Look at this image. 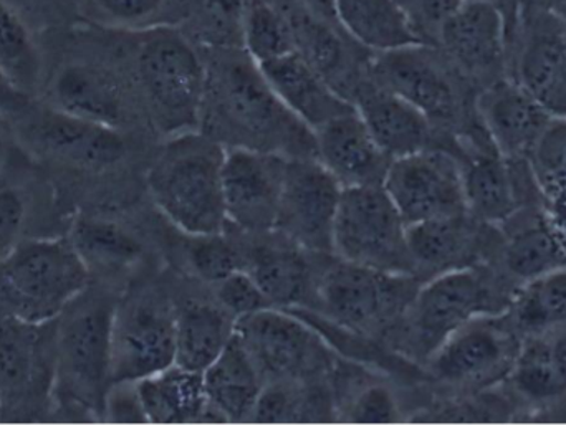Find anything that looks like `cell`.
Returning <instances> with one entry per match:
<instances>
[{
    "label": "cell",
    "instance_id": "obj_1",
    "mask_svg": "<svg viewBox=\"0 0 566 425\" xmlns=\"http://www.w3.org/2000/svg\"><path fill=\"white\" fill-rule=\"evenodd\" d=\"M201 53L206 88L199 131L226 148L315 158L312 129L283 105L259 63L244 49H209Z\"/></svg>",
    "mask_w": 566,
    "mask_h": 425
},
{
    "label": "cell",
    "instance_id": "obj_2",
    "mask_svg": "<svg viewBox=\"0 0 566 425\" xmlns=\"http://www.w3.org/2000/svg\"><path fill=\"white\" fill-rule=\"evenodd\" d=\"M113 36L148 121L169 138L198 131L206 88L201 50L169 25L113 30Z\"/></svg>",
    "mask_w": 566,
    "mask_h": 425
},
{
    "label": "cell",
    "instance_id": "obj_3",
    "mask_svg": "<svg viewBox=\"0 0 566 425\" xmlns=\"http://www.w3.org/2000/svg\"><path fill=\"white\" fill-rule=\"evenodd\" d=\"M226 146L202 131L171 136L148 172L156 208L186 235L222 234Z\"/></svg>",
    "mask_w": 566,
    "mask_h": 425
},
{
    "label": "cell",
    "instance_id": "obj_4",
    "mask_svg": "<svg viewBox=\"0 0 566 425\" xmlns=\"http://www.w3.org/2000/svg\"><path fill=\"white\" fill-rule=\"evenodd\" d=\"M517 291L488 264L446 272L422 281L399 327L402 357L424 364L469 321L502 314Z\"/></svg>",
    "mask_w": 566,
    "mask_h": 425
},
{
    "label": "cell",
    "instance_id": "obj_5",
    "mask_svg": "<svg viewBox=\"0 0 566 425\" xmlns=\"http://www.w3.org/2000/svg\"><path fill=\"white\" fill-rule=\"evenodd\" d=\"M118 304L86 288L56 320L55 401L103 421L113 386V323Z\"/></svg>",
    "mask_w": 566,
    "mask_h": 425
},
{
    "label": "cell",
    "instance_id": "obj_6",
    "mask_svg": "<svg viewBox=\"0 0 566 425\" xmlns=\"http://www.w3.org/2000/svg\"><path fill=\"white\" fill-rule=\"evenodd\" d=\"M369 75L419 109L438 131L461 135L479 123L478 89L438 45L415 43L375 53Z\"/></svg>",
    "mask_w": 566,
    "mask_h": 425
},
{
    "label": "cell",
    "instance_id": "obj_7",
    "mask_svg": "<svg viewBox=\"0 0 566 425\" xmlns=\"http://www.w3.org/2000/svg\"><path fill=\"white\" fill-rule=\"evenodd\" d=\"M90 277L69 238L20 242L0 262V315L52 323L90 287Z\"/></svg>",
    "mask_w": 566,
    "mask_h": 425
},
{
    "label": "cell",
    "instance_id": "obj_8",
    "mask_svg": "<svg viewBox=\"0 0 566 425\" xmlns=\"http://www.w3.org/2000/svg\"><path fill=\"white\" fill-rule=\"evenodd\" d=\"M522 340L507 310L481 315L452 333L422 366L441 400L481 393L507 381Z\"/></svg>",
    "mask_w": 566,
    "mask_h": 425
},
{
    "label": "cell",
    "instance_id": "obj_9",
    "mask_svg": "<svg viewBox=\"0 0 566 425\" xmlns=\"http://www.w3.org/2000/svg\"><path fill=\"white\" fill-rule=\"evenodd\" d=\"M421 284L416 275L376 270L338 258L316 278L313 295L318 308L313 310L348 330L376 338L401 323Z\"/></svg>",
    "mask_w": 566,
    "mask_h": 425
},
{
    "label": "cell",
    "instance_id": "obj_10",
    "mask_svg": "<svg viewBox=\"0 0 566 425\" xmlns=\"http://www.w3.org/2000/svg\"><path fill=\"white\" fill-rule=\"evenodd\" d=\"M55 333L52 323L0 315V423H35L55 403Z\"/></svg>",
    "mask_w": 566,
    "mask_h": 425
},
{
    "label": "cell",
    "instance_id": "obj_11",
    "mask_svg": "<svg viewBox=\"0 0 566 425\" xmlns=\"http://www.w3.org/2000/svg\"><path fill=\"white\" fill-rule=\"evenodd\" d=\"M406 229L382 185L343 188L333 225V255L376 270L415 275Z\"/></svg>",
    "mask_w": 566,
    "mask_h": 425
},
{
    "label": "cell",
    "instance_id": "obj_12",
    "mask_svg": "<svg viewBox=\"0 0 566 425\" xmlns=\"http://www.w3.org/2000/svg\"><path fill=\"white\" fill-rule=\"evenodd\" d=\"M235 334L265 384L308 383L328 373L335 363V351L326 341L305 320L282 308H265L241 318Z\"/></svg>",
    "mask_w": 566,
    "mask_h": 425
},
{
    "label": "cell",
    "instance_id": "obj_13",
    "mask_svg": "<svg viewBox=\"0 0 566 425\" xmlns=\"http://www.w3.org/2000/svg\"><path fill=\"white\" fill-rule=\"evenodd\" d=\"M507 76L552 115L566 118V20L538 0H522L509 40Z\"/></svg>",
    "mask_w": 566,
    "mask_h": 425
},
{
    "label": "cell",
    "instance_id": "obj_14",
    "mask_svg": "<svg viewBox=\"0 0 566 425\" xmlns=\"http://www.w3.org/2000/svg\"><path fill=\"white\" fill-rule=\"evenodd\" d=\"M382 188L406 225L469 212L461 166L446 146L392 159Z\"/></svg>",
    "mask_w": 566,
    "mask_h": 425
},
{
    "label": "cell",
    "instance_id": "obj_15",
    "mask_svg": "<svg viewBox=\"0 0 566 425\" xmlns=\"http://www.w3.org/2000/svg\"><path fill=\"white\" fill-rule=\"evenodd\" d=\"M282 13L293 50L325 78L336 93L353 103L358 86L368 78L375 53L359 45L339 25L302 0H271Z\"/></svg>",
    "mask_w": 566,
    "mask_h": 425
},
{
    "label": "cell",
    "instance_id": "obj_16",
    "mask_svg": "<svg viewBox=\"0 0 566 425\" xmlns=\"http://www.w3.org/2000/svg\"><path fill=\"white\" fill-rule=\"evenodd\" d=\"M176 363V307L143 294L116 307L113 384L138 383Z\"/></svg>",
    "mask_w": 566,
    "mask_h": 425
},
{
    "label": "cell",
    "instance_id": "obj_17",
    "mask_svg": "<svg viewBox=\"0 0 566 425\" xmlns=\"http://www.w3.org/2000/svg\"><path fill=\"white\" fill-rule=\"evenodd\" d=\"M102 30L108 62H72L63 66L50 88L52 106L76 118L122 128L132 113L143 115V109L112 30Z\"/></svg>",
    "mask_w": 566,
    "mask_h": 425
},
{
    "label": "cell",
    "instance_id": "obj_18",
    "mask_svg": "<svg viewBox=\"0 0 566 425\" xmlns=\"http://www.w3.org/2000/svg\"><path fill=\"white\" fill-rule=\"evenodd\" d=\"M343 185L315 158L286 159L275 231L308 254L333 255Z\"/></svg>",
    "mask_w": 566,
    "mask_h": 425
},
{
    "label": "cell",
    "instance_id": "obj_19",
    "mask_svg": "<svg viewBox=\"0 0 566 425\" xmlns=\"http://www.w3.org/2000/svg\"><path fill=\"white\" fill-rule=\"evenodd\" d=\"M436 45L478 92L507 76V20L494 3L464 0L439 30Z\"/></svg>",
    "mask_w": 566,
    "mask_h": 425
},
{
    "label": "cell",
    "instance_id": "obj_20",
    "mask_svg": "<svg viewBox=\"0 0 566 425\" xmlns=\"http://www.w3.org/2000/svg\"><path fill=\"white\" fill-rule=\"evenodd\" d=\"M286 159L258 149L226 148L222 194L228 224L245 234L275 231Z\"/></svg>",
    "mask_w": 566,
    "mask_h": 425
},
{
    "label": "cell",
    "instance_id": "obj_21",
    "mask_svg": "<svg viewBox=\"0 0 566 425\" xmlns=\"http://www.w3.org/2000/svg\"><path fill=\"white\" fill-rule=\"evenodd\" d=\"M518 423H566V327L522 340L504 383Z\"/></svg>",
    "mask_w": 566,
    "mask_h": 425
},
{
    "label": "cell",
    "instance_id": "obj_22",
    "mask_svg": "<svg viewBox=\"0 0 566 425\" xmlns=\"http://www.w3.org/2000/svg\"><path fill=\"white\" fill-rule=\"evenodd\" d=\"M499 238L497 225L479 221L469 212L418 222L406 229L412 274L422 281L458 268L489 264Z\"/></svg>",
    "mask_w": 566,
    "mask_h": 425
},
{
    "label": "cell",
    "instance_id": "obj_23",
    "mask_svg": "<svg viewBox=\"0 0 566 425\" xmlns=\"http://www.w3.org/2000/svg\"><path fill=\"white\" fill-rule=\"evenodd\" d=\"M501 231L491 265L515 291L566 265V244L545 204L518 208L497 225Z\"/></svg>",
    "mask_w": 566,
    "mask_h": 425
},
{
    "label": "cell",
    "instance_id": "obj_24",
    "mask_svg": "<svg viewBox=\"0 0 566 425\" xmlns=\"http://www.w3.org/2000/svg\"><path fill=\"white\" fill-rule=\"evenodd\" d=\"M29 119L25 138L36 151L56 161L102 171L125 156L126 141L115 126L76 118L53 106L33 113Z\"/></svg>",
    "mask_w": 566,
    "mask_h": 425
},
{
    "label": "cell",
    "instance_id": "obj_25",
    "mask_svg": "<svg viewBox=\"0 0 566 425\" xmlns=\"http://www.w3.org/2000/svg\"><path fill=\"white\" fill-rule=\"evenodd\" d=\"M479 119L509 162L528 161L554 115L514 79H497L475 96Z\"/></svg>",
    "mask_w": 566,
    "mask_h": 425
},
{
    "label": "cell",
    "instance_id": "obj_26",
    "mask_svg": "<svg viewBox=\"0 0 566 425\" xmlns=\"http://www.w3.org/2000/svg\"><path fill=\"white\" fill-rule=\"evenodd\" d=\"M353 105L379 148L391 159L444 145L448 132L438 131L415 106L368 78L358 86Z\"/></svg>",
    "mask_w": 566,
    "mask_h": 425
},
{
    "label": "cell",
    "instance_id": "obj_27",
    "mask_svg": "<svg viewBox=\"0 0 566 425\" xmlns=\"http://www.w3.org/2000/svg\"><path fill=\"white\" fill-rule=\"evenodd\" d=\"M315 135V158L343 188L382 185L392 159L382 152L356 108L323 125Z\"/></svg>",
    "mask_w": 566,
    "mask_h": 425
},
{
    "label": "cell",
    "instance_id": "obj_28",
    "mask_svg": "<svg viewBox=\"0 0 566 425\" xmlns=\"http://www.w3.org/2000/svg\"><path fill=\"white\" fill-rule=\"evenodd\" d=\"M259 66L283 105L312 131L355 109L352 102L336 93L296 52L259 63Z\"/></svg>",
    "mask_w": 566,
    "mask_h": 425
},
{
    "label": "cell",
    "instance_id": "obj_29",
    "mask_svg": "<svg viewBox=\"0 0 566 425\" xmlns=\"http://www.w3.org/2000/svg\"><path fill=\"white\" fill-rule=\"evenodd\" d=\"M265 232V241L254 244L242 258V268L258 281L272 307L290 310L303 307L310 291L315 290L312 267L306 254L290 238L275 231L277 238Z\"/></svg>",
    "mask_w": 566,
    "mask_h": 425
},
{
    "label": "cell",
    "instance_id": "obj_30",
    "mask_svg": "<svg viewBox=\"0 0 566 425\" xmlns=\"http://www.w3.org/2000/svg\"><path fill=\"white\" fill-rule=\"evenodd\" d=\"M202 378L216 419L221 423L251 421L265 381L238 334Z\"/></svg>",
    "mask_w": 566,
    "mask_h": 425
},
{
    "label": "cell",
    "instance_id": "obj_31",
    "mask_svg": "<svg viewBox=\"0 0 566 425\" xmlns=\"http://www.w3.org/2000/svg\"><path fill=\"white\" fill-rule=\"evenodd\" d=\"M146 419L151 424L218 421L209 406L202 373L172 364L136 383Z\"/></svg>",
    "mask_w": 566,
    "mask_h": 425
},
{
    "label": "cell",
    "instance_id": "obj_32",
    "mask_svg": "<svg viewBox=\"0 0 566 425\" xmlns=\"http://www.w3.org/2000/svg\"><path fill=\"white\" fill-rule=\"evenodd\" d=\"M234 317L219 304L186 300L176 307V363L185 370L205 373L231 343Z\"/></svg>",
    "mask_w": 566,
    "mask_h": 425
},
{
    "label": "cell",
    "instance_id": "obj_33",
    "mask_svg": "<svg viewBox=\"0 0 566 425\" xmlns=\"http://www.w3.org/2000/svg\"><path fill=\"white\" fill-rule=\"evenodd\" d=\"M335 17L353 40L373 53L422 43L398 0H335Z\"/></svg>",
    "mask_w": 566,
    "mask_h": 425
},
{
    "label": "cell",
    "instance_id": "obj_34",
    "mask_svg": "<svg viewBox=\"0 0 566 425\" xmlns=\"http://www.w3.org/2000/svg\"><path fill=\"white\" fill-rule=\"evenodd\" d=\"M70 244L90 274H118L142 258V244L122 225L82 215L70 229Z\"/></svg>",
    "mask_w": 566,
    "mask_h": 425
},
{
    "label": "cell",
    "instance_id": "obj_35",
    "mask_svg": "<svg viewBox=\"0 0 566 425\" xmlns=\"http://www.w3.org/2000/svg\"><path fill=\"white\" fill-rule=\"evenodd\" d=\"M507 315L522 338L566 327V265L525 284Z\"/></svg>",
    "mask_w": 566,
    "mask_h": 425
},
{
    "label": "cell",
    "instance_id": "obj_36",
    "mask_svg": "<svg viewBox=\"0 0 566 425\" xmlns=\"http://www.w3.org/2000/svg\"><path fill=\"white\" fill-rule=\"evenodd\" d=\"M248 0H189L176 29L199 50L244 49Z\"/></svg>",
    "mask_w": 566,
    "mask_h": 425
},
{
    "label": "cell",
    "instance_id": "obj_37",
    "mask_svg": "<svg viewBox=\"0 0 566 425\" xmlns=\"http://www.w3.org/2000/svg\"><path fill=\"white\" fill-rule=\"evenodd\" d=\"M0 70L27 95L35 92L42 75L35 40L6 0H0Z\"/></svg>",
    "mask_w": 566,
    "mask_h": 425
},
{
    "label": "cell",
    "instance_id": "obj_38",
    "mask_svg": "<svg viewBox=\"0 0 566 425\" xmlns=\"http://www.w3.org/2000/svg\"><path fill=\"white\" fill-rule=\"evenodd\" d=\"M189 0H92L93 17L102 29L145 30L178 26Z\"/></svg>",
    "mask_w": 566,
    "mask_h": 425
},
{
    "label": "cell",
    "instance_id": "obj_39",
    "mask_svg": "<svg viewBox=\"0 0 566 425\" xmlns=\"http://www.w3.org/2000/svg\"><path fill=\"white\" fill-rule=\"evenodd\" d=\"M548 211H566V118L554 116L528 158Z\"/></svg>",
    "mask_w": 566,
    "mask_h": 425
},
{
    "label": "cell",
    "instance_id": "obj_40",
    "mask_svg": "<svg viewBox=\"0 0 566 425\" xmlns=\"http://www.w3.org/2000/svg\"><path fill=\"white\" fill-rule=\"evenodd\" d=\"M244 50L258 63L295 52L289 26L271 0H248Z\"/></svg>",
    "mask_w": 566,
    "mask_h": 425
},
{
    "label": "cell",
    "instance_id": "obj_41",
    "mask_svg": "<svg viewBox=\"0 0 566 425\" xmlns=\"http://www.w3.org/2000/svg\"><path fill=\"white\" fill-rule=\"evenodd\" d=\"M189 267L206 284L216 285L242 268L241 252L222 234L188 235Z\"/></svg>",
    "mask_w": 566,
    "mask_h": 425
},
{
    "label": "cell",
    "instance_id": "obj_42",
    "mask_svg": "<svg viewBox=\"0 0 566 425\" xmlns=\"http://www.w3.org/2000/svg\"><path fill=\"white\" fill-rule=\"evenodd\" d=\"M342 413L339 421L343 423L396 424L402 421L398 397L385 384H366L349 397Z\"/></svg>",
    "mask_w": 566,
    "mask_h": 425
},
{
    "label": "cell",
    "instance_id": "obj_43",
    "mask_svg": "<svg viewBox=\"0 0 566 425\" xmlns=\"http://www.w3.org/2000/svg\"><path fill=\"white\" fill-rule=\"evenodd\" d=\"M218 304L235 320L258 314L265 308H274L259 287L258 281L239 268L234 274L214 285Z\"/></svg>",
    "mask_w": 566,
    "mask_h": 425
},
{
    "label": "cell",
    "instance_id": "obj_44",
    "mask_svg": "<svg viewBox=\"0 0 566 425\" xmlns=\"http://www.w3.org/2000/svg\"><path fill=\"white\" fill-rule=\"evenodd\" d=\"M422 43L436 45L439 30L464 0H398Z\"/></svg>",
    "mask_w": 566,
    "mask_h": 425
},
{
    "label": "cell",
    "instance_id": "obj_45",
    "mask_svg": "<svg viewBox=\"0 0 566 425\" xmlns=\"http://www.w3.org/2000/svg\"><path fill=\"white\" fill-rule=\"evenodd\" d=\"M27 208L17 189H0V262L6 261L20 245Z\"/></svg>",
    "mask_w": 566,
    "mask_h": 425
},
{
    "label": "cell",
    "instance_id": "obj_46",
    "mask_svg": "<svg viewBox=\"0 0 566 425\" xmlns=\"http://www.w3.org/2000/svg\"><path fill=\"white\" fill-rule=\"evenodd\" d=\"M103 421L113 424H148L136 383H116L109 387Z\"/></svg>",
    "mask_w": 566,
    "mask_h": 425
},
{
    "label": "cell",
    "instance_id": "obj_47",
    "mask_svg": "<svg viewBox=\"0 0 566 425\" xmlns=\"http://www.w3.org/2000/svg\"><path fill=\"white\" fill-rule=\"evenodd\" d=\"M30 108V95L0 70V115L20 116Z\"/></svg>",
    "mask_w": 566,
    "mask_h": 425
},
{
    "label": "cell",
    "instance_id": "obj_48",
    "mask_svg": "<svg viewBox=\"0 0 566 425\" xmlns=\"http://www.w3.org/2000/svg\"><path fill=\"white\" fill-rule=\"evenodd\" d=\"M484 2L494 3L504 12L509 26V40H511L512 33L517 29L518 19H521L522 0H484Z\"/></svg>",
    "mask_w": 566,
    "mask_h": 425
},
{
    "label": "cell",
    "instance_id": "obj_49",
    "mask_svg": "<svg viewBox=\"0 0 566 425\" xmlns=\"http://www.w3.org/2000/svg\"><path fill=\"white\" fill-rule=\"evenodd\" d=\"M9 128H7L3 116L0 115V166L6 161L7 152H9Z\"/></svg>",
    "mask_w": 566,
    "mask_h": 425
},
{
    "label": "cell",
    "instance_id": "obj_50",
    "mask_svg": "<svg viewBox=\"0 0 566 425\" xmlns=\"http://www.w3.org/2000/svg\"><path fill=\"white\" fill-rule=\"evenodd\" d=\"M306 6L312 9L318 10V12L325 13V15L335 17V0H302Z\"/></svg>",
    "mask_w": 566,
    "mask_h": 425
},
{
    "label": "cell",
    "instance_id": "obj_51",
    "mask_svg": "<svg viewBox=\"0 0 566 425\" xmlns=\"http://www.w3.org/2000/svg\"><path fill=\"white\" fill-rule=\"evenodd\" d=\"M566 20V0H538Z\"/></svg>",
    "mask_w": 566,
    "mask_h": 425
}]
</instances>
